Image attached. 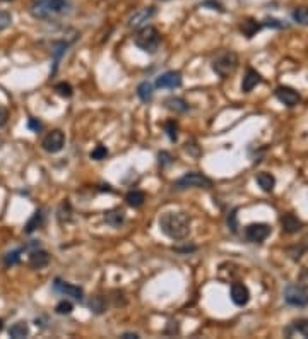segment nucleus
<instances>
[{"label": "nucleus", "mask_w": 308, "mask_h": 339, "mask_svg": "<svg viewBox=\"0 0 308 339\" xmlns=\"http://www.w3.org/2000/svg\"><path fill=\"white\" fill-rule=\"evenodd\" d=\"M238 63H240L238 55L231 50H225V51H219V53L213 58L211 67H213V70L219 75V77L226 79V77H230L231 74H235V70L238 69Z\"/></svg>", "instance_id": "2"}, {"label": "nucleus", "mask_w": 308, "mask_h": 339, "mask_svg": "<svg viewBox=\"0 0 308 339\" xmlns=\"http://www.w3.org/2000/svg\"><path fill=\"white\" fill-rule=\"evenodd\" d=\"M12 22V15L9 10H0V31L7 29Z\"/></svg>", "instance_id": "34"}, {"label": "nucleus", "mask_w": 308, "mask_h": 339, "mask_svg": "<svg viewBox=\"0 0 308 339\" xmlns=\"http://www.w3.org/2000/svg\"><path fill=\"white\" fill-rule=\"evenodd\" d=\"M41 223H43V213L41 211H36L33 216L29 218V221L26 223V226H24V233H27V235L33 233L36 228L41 226Z\"/></svg>", "instance_id": "26"}, {"label": "nucleus", "mask_w": 308, "mask_h": 339, "mask_svg": "<svg viewBox=\"0 0 308 339\" xmlns=\"http://www.w3.org/2000/svg\"><path fill=\"white\" fill-rule=\"evenodd\" d=\"M238 209H233L230 214H228V228H230L233 233L238 231Z\"/></svg>", "instance_id": "32"}, {"label": "nucleus", "mask_w": 308, "mask_h": 339, "mask_svg": "<svg viewBox=\"0 0 308 339\" xmlns=\"http://www.w3.org/2000/svg\"><path fill=\"white\" fill-rule=\"evenodd\" d=\"M106 156H108L106 146H96V149L91 153V159H96V161H99V159H105Z\"/></svg>", "instance_id": "35"}, {"label": "nucleus", "mask_w": 308, "mask_h": 339, "mask_svg": "<svg viewBox=\"0 0 308 339\" xmlns=\"http://www.w3.org/2000/svg\"><path fill=\"white\" fill-rule=\"evenodd\" d=\"M230 297L231 302L238 307H245L250 300V291L243 283H233L230 288Z\"/></svg>", "instance_id": "12"}, {"label": "nucleus", "mask_w": 308, "mask_h": 339, "mask_svg": "<svg viewBox=\"0 0 308 339\" xmlns=\"http://www.w3.org/2000/svg\"><path fill=\"white\" fill-rule=\"evenodd\" d=\"M105 221L111 228H120V226L123 225V221H125V213H123V209H120V207L110 209L105 213Z\"/></svg>", "instance_id": "16"}, {"label": "nucleus", "mask_w": 308, "mask_h": 339, "mask_svg": "<svg viewBox=\"0 0 308 339\" xmlns=\"http://www.w3.org/2000/svg\"><path fill=\"white\" fill-rule=\"evenodd\" d=\"M285 302L291 307H307L308 291L302 285H290L285 290Z\"/></svg>", "instance_id": "5"}, {"label": "nucleus", "mask_w": 308, "mask_h": 339, "mask_svg": "<svg viewBox=\"0 0 308 339\" xmlns=\"http://www.w3.org/2000/svg\"><path fill=\"white\" fill-rule=\"evenodd\" d=\"M120 338H122V339H137L139 334H135V333H123Z\"/></svg>", "instance_id": "43"}, {"label": "nucleus", "mask_w": 308, "mask_h": 339, "mask_svg": "<svg viewBox=\"0 0 308 339\" xmlns=\"http://www.w3.org/2000/svg\"><path fill=\"white\" fill-rule=\"evenodd\" d=\"M293 19L298 24L308 26V7H298L293 10Z\"/></svg>", "instance_id": "28"}, {"label": "nucleus", "mask_w": 308, "mask_h": 339, "mask_svg": "<svg viewBox=\"0 0 308 339\" xmlns=\"http://www.w3.org/2000/svg\"><path fill=\"white\" fill-rule=\"evenodd\" d=\"M262 26L274 27V29H283V27H286L285 22H283V21H279V19H276V17H267L266 21L262 22Z\"/></svg>", "instance_id": "36"}, {"label": "nucleus", "mask_w": 308, "mask_h": 339, "mask_svg": "<svg viewBox=\"0 0 308 339\" xmlns=\"http://www.w3.org/2000/svg\"><path fill=\"white\" fill-rule=\"evenodd\" d=\"M271 231H273L271 226L266 223H254L245 228V237L252 243H262L271 235Z\"/></svg>", "instance_id": "7"}, {"label": "nucleus", "mask_w": 308, "mask_h": 339, "mask_svg": "<svg viewBox=\"0 0 308 339\" xmlns=\"http://www.w3.org/2000/svg\"><path fill=\"white\" fill-rule=\"evenodd\" d=\"M240 29H242V33L245 34L247 38H254L255 34H257L259 31L262 29V22H257L255 19L247 17V19H243V21H242Z\"/></svg>", "instance_id": "17"}, {"label": "nucleus", "mask_w": 308, "mask_h": 339, "mask_svg": "<svg viewBox=\"0 0 308 339\" xmlns=\"http://www.w3.org/2000/svg\"><path fill=\"white\" fill-rule=\"evenodd\" d=\"M175 252H180V254H190V252H195L197 250V247L192 245V247H173Z\"/></svg>", "instance_id": "39"}, {"label": "nucleus", "mask_w": 308, "mask_h": 339, "mask_svg": "<svg viewBox=\"0 0 308 339\" xmlns=\"http://www.w3.org/2000/svg\"><path fill=\"white\" fill-rule=\"evenodd\" d=\"M7 118H9V113L3 106H0V127H3L7 123Z\"/></svg>", "instance_id": "41"}, {"label": "nucleus", "mask_w": 308, "mask_h": 339, "mask_svg": "<svg viewBox=\"0 0 308 339\" xmlns=\"http://www.w3.org/2000/svg\"><path fill=\"white\" fill-rule=\"evenodd\" d=\"M137 96L141 98V101L149 103L154 96V87L149 81H142L141 84L137 86Z\"/></svg>", "instance_id": "21"}, {"label": "nucleus", "mask_w": 308, "mask_h": 339, "mask_svg": "<svg viewBox=\"0 0 308 339\" xmlns=\"http://www.w3.org/2000/svg\"><path fill=\"white\" fill-rule=\"evenodd\" d=\"M50 264V254L46 250H43L41 247L39 249H34L29 252V266L33 269H43Z\"/></svg>", "instance_id": "13"}, {"label": "nucleus", "mask_w": 308, "mask_h": 339, "mask_svg": "<svg viewBox=\"0 0 308 339\" xmlns=\"http://www.w3.org/2000/svg\"><path fill=\"white\" fill-rule=\"evenodd\" d=\"M166 333H178V322H170V329Z\"/></svg>", "instance_id": "44"}, {"label": "nucleus", "mask_w": 308, "mask_h": 339, "mask_svg": "<svg viewBox=\"0 0 308 339\" xmlns=\"http://www.w3.org/2000/svg\"><path fill=\"white\" fill-rule=\"evenodd\" d=\"M41 146L46 153H51V154L60 153V151L63 149V146H65V135H63L62 130H51V132H48L45 135Z\"/></svg>", "instance_id": "6"}, {"label": "nucleus", "mask_w": 308, "mask_h": 339, "mask_svg": "<svg viewBox=\"0 0 308 339\" xmlns=\"http://www.w3.org/2000/svg\"><path fill=\"white\" fill-rule=\"evenodd\" d=\"M159 230L171 240H185L190 233V218L185 213L168 211L159 216Z\"/></svg>", "instance_id": "1"}, {"label": "nucleus", "mask_w": 308, "mask_h": 339, "mask_svg": "<svg viewBox=\"0 0 308 339\" xmlns=\"http://www.w3.org/2000/svg\"><path fill=\"white\" fill-rule=\"evenodd\" d=\"M125 201L130 207H141L146 201V194L141 192V190H130L129 194L125 195Z\"/></svg>", "instance_id": "23"}, {"label": "nucleus", "mask_w": 308, "mask_h": 339, "mask_svg": "<svg viewBox=\"0 0 308 339\" xmlns=\"http://www.w3.org/2000/svg\"><path fill=\"white\" fill-rule=\"evenodd\" d=\"M24 252V249H17V250H12V252H7L3 255V264L7 267L15 266L19 261H21V254Z\"/></svg>", "instance_id": "27"}, {"label": "nucleus", "mask_w": 308, "mask_h": 339, "mask_svg": "<svg viewBox=\"0 0 308 339\" xmlns=\"http://www.w3.org/2000/svg\"><path fill=\"white\" fill-rule=\"evenodd\" d=\"M27 334H29V326H27V322H15V324L10 326L9 329V336L14 338V339H21V338H26Z\"/></svg>", "instance_id": "22"}, {"label": "nucleus", "mask_w": 308, "mask_h": 339, "mask_svg": "<svg viewBox=\"0 0 308 339\" xmlns=\"http://www.w3.org/2000/svg\"><path fill=\"white\" fill-rule=\"evenodd\" d=\"M300 281L305 283V285H308V269H303L302 274H300Z\"/></svg>", "instance_id": "42"}, {"label": "nucleus", "mask_w": 308, "mask_h": 339, "mask_svg": "<svg viewBox=\"0 0 308 339\" xmlns=\"http://www.w3.org/2000/svg\"><path fill=\"white\" fill-rule=\"evenodd\" d=\"M293 326L302 336L308 338V319H298V321L293 322Z\"/></svg>", "instance_id": "33"}, {"label": "nucleus", "mask_w": 308, "mask_h": 339, "mask_svg": "<svg viewBox=\"0 0 308 339\" xmlns=\"http://www.w3.org/2000/svg\"><path fill=\"white\" fill-rule=\"evenodd\" d=\"M201 7H213L214 10H219V12H223V5L219 2H216V0H206V2L201 3Z\"/></svg>", "instance_id": "38"}, {"label": "nucleus", "mask_w": 308, "mask_h": 339, "mask_svg": "<svg viewBox=\"0 0 308 339\" xmlns=\"http://www.w3.org/2000/svg\"><path fill=\"white\" fill-rule=\"evenodd\" d=\"M165 130H166V135L170 137V141H177L178 139V125L175 120H168L165 123Z\"/></svg>", "instance_id": "29"}, {"label": "nucleus", "mask_w": 308, "mask_h": 339, "mask_svg": "<svg viewBox=\"0 0 308 339\" xmlns=\"http://www.w3.org/2000/svg\"><path fill=\"white\" fill-rule=\"evenodd\" d=\"M55 91H57L60 96H63V98H70L72 94H74L72 86L69 84V82H58V84L55 86Z\"/></svg>", "instance_id": "31"}, {"label": "nucleus", "mask_w": 308, "mask_h": 339, "mask_svg": "<svg viewBox=\"0 0 308 339\" xmlns=\"http://www.w3.org/2000/svg\"><path fill=\"white\" fill-rule=\"evenodd\" d=\"M173 187L177 190L211 189V187H213V180H211L209 177H206L204 173H199V171H190V173H185L183 177H180L178 180L173 183Z\"/></svg>", "instance_id": "4"}, {"label": "nucleus", "mask_w": 308, "mask_h": 339, "mask_svg": "<svg viewBox=\"0 0 308 339\" xmlns=\"http://www.w3.org/2000/svg\"><path fill=\"white\" fill-rule=\"evenodd\" d=\"M262 82V77L261 74L257 72V70L254 69H249L245 74V77H243V82H242V91L243 93H250L252 89H254L257 84H261Z\"/></svg>", "instance_id": "15"}, {"label": "nucleus", "mask_w": 308, "mask_h": 339, "mask_svg": "<svg viewBox=\"0 0 308 339\" xmlns=\"http://www.w3.org/2000/svg\"><path fill=\"white\" fill-rule=\"evenodd\" d=\"M276 98L286 106H297L300 101H302V96L297 89L293 87H288V86H279L276 89Z\"/></svg>", "instance_id": "11"}, {"label": "nucleus", "mask_w": 308, "mask_h": 339, "mask_svg": "<svg viewBox=\"0 0 308 339\" xmlns=\"http://www.w3.org/2000/svg\"><path fill=\"white\" fill-rule=\"evenodd\" d=\"M281 226H283V231H285V233L293 235V233H298V231L302 230L303 223L300 221V219L295 216V214L288 213V214H285V216L281 218Z\"/></svg>", "instance_id": "14"}, {"label": "nucleus", "mask_w": 308, "mask_h": 339, "mask_svg": "<svg viewBox=\"0 0 308 339\" xmlns=\"http://www.w3.org/2000/svg\"><path fill=\"white\" fill-rule=\"evenodd\" d=\"M257 183L259 187L264 190V192H273L276 187V178L273 173H267V171H262V173L257 175Z\"/></svg>", "instance_id": "20"}, {"label": "nucleus", "mask_w": 308, "mask_h": 339, "mask_svg": "<svg viewBox=\"0 0 308 339\" xmlns=\"http://www.w3.org/2000/svg\"><path fill=\"white\" fill-rule=\"evenodd\" d=\"M50 14H63L69 9V0H46Z\"/></svg>", "instance_id": "24"}, {"label": "nucleus", "mask_w": 308, "mask_h": 339, "mask_svg": "<svg viewBox=\"0 0 308 339\" xmlns=\"http://www.w3.org/2000/svg\"><path fill=\"white\" fill-rule=\"evenodd\" d=\"M165 106L168 110L175 111V113H185L187 110L190 108L189 103L185 101V99L178 98V96H170L165 99Z\"/></svg>", "instance_id": "18"}, {"label": "nucleus", "mask_w": 308, "mask_h": 339, "mask_svg": "<svg viewBox=\"0 0 308 339\" xmlns=\"http://www.w3.org/2000/svg\"><path fill=\"white\" fill-rule=\"evenodd\" d=\"M27 127H29V129H33L34 132H38L39 129H41V122H38L36 120V118H29V122H27Z\"/></svg>", "instance_id": "40"}, {"label": "nucleus", "mask_w": 308, "mask_h": 339, "mask_svg": "<svg viewBox=\"0 0 308 339\" xmlns=\"http://www.w3.org/2000/svg\"><path fill=\"white\" fill-rule=\"evenodd\" d=\"M182 74L177 70H168V72L161 74L156 79V87L159 89H175V87L182 86Z\"/></svg>", "instance_id": "10"}, {"label": "nucleus", "mask_w": 308, "mask_h": 339, "mask_svg": "<svg viewBox=\"0 0 308 339\" xmlns=\"http://www.w3.org/2000/svg\"><path fill=\"white\" fill-rule=\"evenodd\" d=\"M154 15H156V7H144V9L135 10V12L130 15L127 26L132 27V29H141L142 26H146L147 22L154 17Z\"/></svg>", "instance_id": "8"}, {"label": "nucleus", "mask_w": 308, "mask_h": 339, "mask_svg": "<svg viewBox=\"0 0 308 339\" xmlns=\"http://www.w3.org/2000/svg\"><path fill=\"white\" fill-rule=\"evenodd\" d=\"M134 43L137 48H141L142 51H147V53H154L156 50L159 48V43H161V36H159L158 29L153 26H142L141 29L137 31L134 38Z\"/></svg>", "instance_id": "3"}, {"label": "nucleus", "mask_w": 308, "mask_h": 339, "mask_svg": "<svg viewBox=\"0 0 308 339\" xmlns=\"http://www.w3.org/2000/svg\"><path fill=\"white\" fill-rule=\"evenodd\" d=\"M72 310H74V307H72V303L69 300H62L55 305V312L58 315H69Z\"/></svg>", "instance_id": "30"}, {"label": "nucleus", "mask_w": 308, "mask_h": 339, "mask_svg": "<svg viewBox=\"0 0 308 339\" xmlns=\"http://www.w3.org/2000/svg\"><path fill=\"white\" fill-rule=\"evenodd\" d=\"M69 45H70V41H65V39H60V41L51 43V55H53V60H55L53 74H55V70H57V65L60 62V58H62V55L65 53L67 48H69Z\"/></svg>", "instance_id": "19"}, {"label": "nucleus", "mask_w": 308, "mask_h": 339, "mask_svg": "<svg viewBox=\"0 0 308 339\" xmlns=\"http://www.w3.org/2000/svg\"><path fill=\"white\" fill-rule=\"evenodd\" d=\"M89 309H91V312H93V314L101 315V314L106 310V302H105V298H103L101 295H94V297H91V300H89Z\"/></svg>", "instance_id": "25"}, {"label": "nucleus", "mask_w": 308, "mask_h": 339, "mask_svg": "<svg viewBox=\"0 0 308 339\" xmlns=\"http://www.w3.org/2000/svg\"><path fill=\"white\" fill-rule=\"evenodd\" d=\"M158 159H159V165L161 166H168L173 163V156H171L168 151H161V153L158 154Z\"/></svg>", "instance_id": "37"}, {"label": "nucleus", "mask_w": 308, "mask_h": 339, "mask_svg": "<svg viewBox=\"0 0 308 339\" xmlns=\"http://www.w3.org/2000/svg\"><path fill=\"white\" fill-rule=\"evenodd\" d=\"M53 290H55V291H58L60 295H65V297H70V298H74V300H77V302H82V298H84V291H82V288L70 285V283H67V281H62L60 278L55 279Z\"/></svg>", "instance_id": "9"}]
</instances>
